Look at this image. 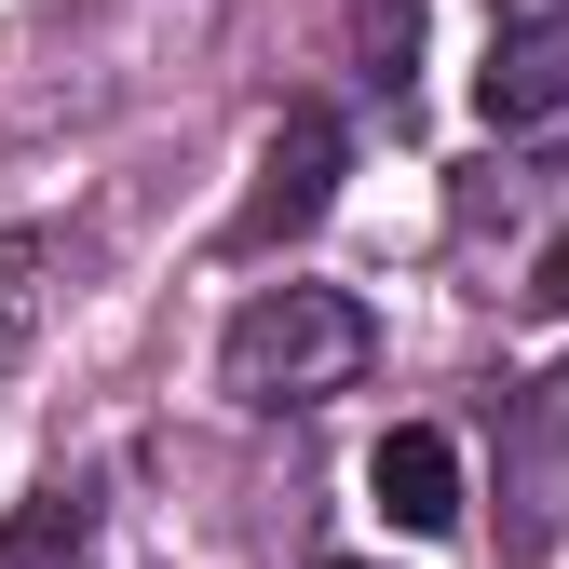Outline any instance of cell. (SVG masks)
<instances>
[{
	"mask_svg": "<svg viewBox=\"0 0 569 569\" xmlns=\"http://www.w3.org/2000/svg\"><path fill=\"white\" fill-rule=\"evenodd\" d=\"M82 556H96V502L82 488H41V502L0 529V569H82Z\"/></svg>",
	"mask_w": 569,
	"mask_h": 569,
	"instance_id": "cell-6",
	"label": "cell"
},
{
	"mask_svg": "<svg viewBox=\"0 0 569 569\" xmlns=\"http://www.w3.org/2000/svg\"><path fill=\"white\" fill-rule=\"evenodd\" d=\"M41 299H54V244H41V231H0V380L28 367V339H41Z\"/></svg>",
	"mask_w": 569,
	"mask_h": 569,
	"instance_id": "cell-7",
	"label": "cell"
},
{
	"mask_svg": "<svg viewBox=\"0 0 569 569\" xmlns=\"http://www.w3.org/2000/svg\"><path fill=\"white\" fill-rule=\"evenodd\" d=\"M488 136H529L569 109V0H488V68H475Z\"/></svg>",
	"mask_w": 569,
	"mask_h": 569,
	"instance_id": "cell-3",
	"label": "cell"
},
{
	"mask_svg": "<svg viewBox=\"0 0 569 569\" xmlns=\"http://www.w3.org/2000/svg\"><path fill=\"white\" fill-rule=\"evenodd\" d=\"M367 352H380V326L352 312L339 284H258V299L231 312V339H218V380H231V407L284 420V407L352 393V380H367Z\"/></svg>",
	"mask_w": 569,
	"mask_h": 569,
	"instance_id": "cell-1",
	"label": "cell"
},
{
	"mask_svg": "<svg viewBox=\"0 0 569 569\" xmlns=\"http://www.w3.org/2000/svg\"><path fill=\"white\" fill-rule=\"evenodd\" d=\"M569 529V367H542L502 407V556H542Z\"/></svg>",
	"mask_w": 569,
	"mask_h": 569,
	"instance_id": "cell-2",
	"label": "cell"
},
{
	"mask_svg": "<svg viewBox=\"0 0 569 569\" xmlns=\"http://www.w3.org/2000/svg\"><path fill=\"white\" fill-rule=\"evenodd\" d=\"M339 203V122L326 109H284L271 122V150H258V190H244V218H231V258H271V244H299L312 218Z\"/></svg>",
	"mask_w": 569,
	"mask_h": 569,
	"instance_id": "cell-4",
	"label": "cell"
},
{
	"mask_svg": "<svg viewBox=\"0 0 569 569\" xmlns=\"http://www.w3.org/2000/svg\"><path fill=\"white\" fill-rule=\"evenodd\" d=\"M529 299H542V312H569V231L542 244V271H529Z\"/></svg>",
	"mask_w": 569,
	"mask_h": 569,
	"instance_id": "cell-9",
	"label": "cell"
},
{
	"mask_svg": "<svg viewBox=\"0 0 569 569\" xmlns=\"http://www.w3.org/2000/svg\"><path fill=\"white\" fill-rule=\"evenodd\" d=\"M367 488H380V516L393 529H461V448L435 435V420H407V435H380V461H367Z\"/></svg>",
	"mask_w": 569,
	"mask_h": 569,
	"instance_id": "cell-5",
	"label": "cell"
},
{
	"mask_svg": "<svg viewBox=\"0 0 569 569\" xmlns=\"http://www.w3.org/2000/svg\"><path fill=\"white\" fill-rule=\"evenodd\" d=\"M326 569H367V556H326Z\"/></svg>",
	"mask_w": 569,
	"mask_h": 569,
	"instance_id": "cell-10",
	"label": "cell"
},
{
	"mask_svg": "<svg viewBox=\"0 0 569 569\" xmlns=\"http://www.w3.org/2000/svg\"><path fill=\"white\" fill-rule=\"evenodd\" d=\"M352 54H367V82L407 96V54H420V0H352Z\"/></svg>",
	"mask_w": 569,
	"mask_h": 569,
	"instance_id": "cell-8",
	"label": "cell"
}]
</instances>
